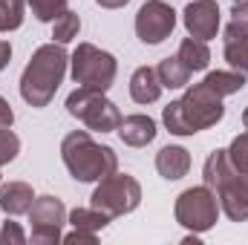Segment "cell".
<instances>
[{
    "mask_svg": "<svg viewBox=\"0 0 248 245\" xmlns=\"http://www.w3.org/2000/svg\"><path fill=\"white\" fill-rule=\"evenodd\" d=\"M162 81H159V72L156 66H139L133 75H130V98L136 104H153L159 101L162 95Z\"/></svg>",
    "mask_w": 248,
    "mask_h": 245,
    "instance_id": "5bb4252c",
    "label": "cell"
},
{
    "mask_svg": "<svg viewBox=\"0 0 248 245\" xmlns=\"http://www.w3.org/2000/svg\"><path fill=\"white\" fill-rule=\"evenodd\" d=\"M32 202H35L32 184L9 182V184L0 187V211H3L6 216H23V214H29Z\"/></svg>",
    "mask_w": 248,
    "mask_h": 245,
    "instance_id": "2e32d148",
    "label": "cell"
},
{
    "mask_svg": "<svg viewBox=\"0 0 248 245\" xmlns=\"http://www.w3.org/2000/svg\"><path fill=\"white\" fill-rule=\"evenodd\" d=\"M61 159L75 182H101L119 170V156L113 147L93 141L90 130H72L61 141Z\"/></svg>",
    "mask_w": 248,
    "mask_h": 245,
    "instance_id": "277c9868",
    "label": "cell"
},
{
    "mask_svg": "<svg viewBox=\"0 0 248 245\" xmlns=\"http://www.w3.org/2000/svg\"><path fill=\"white\" fill-rule=\"evenodd\" d=\"M23 26V0H0V32H15Z\"/></svg>",
    "mask_w": 248,
    "mask_h": 245,
    "instance_id": "7402d4cb",
    "label": "cell"
},
{
    "mask_svg": "<svg viewBox=\"0 0 248 245\" xmlns=\"http://www.w3.org/2000/svg\"><path fill=\"white\" fill-rule=\"evenodd\" d=\"M217 95H234V92H240L243 87H246V75L243 72H237V69H217V72H208L205 78H202Z\"/></svg>",
    "mask_w": 248,
    "mask_h": 245,
    "instance_id": "d6986e66",
    "label": "cell"
},
{
    "mask_svg": "<svg viewBox=\"0 0 248 245\" xmlns=\"http://www.w3.org/2000/svg\"><path fill=\"white\" fill-rule=\"evenodd\" d=\"M225 107H222V95H217L205 81L190 84L182 98L170 101L162 110V122L173 136H193L202 133L208 127L222 122Z\"/></svg>",
    "mask_w": 248,
    "mask_h": 245,
    "instance_id": "6da1fadb",
    "label": "cell"
},
{
    "mask_svg": "<svg viewBox=\"0 0 248 245\" xmlns=\"http://www.w3.org/2000/svg\"><path fill=\"white\" fill-rule=\"evenodd\" d=\"M228 159H231L234 168L248 170V130L231 138V144H228Z\"/></svg>",
    "mask_w": 248,
    "mask_h": 245,
    "instance_id": "d4e9b609",
    "label": "cell"
},
{
    "mask_svg": "<svg viewBox=\"0 0 248 245\" xmlns=\"http://www.w3.org/2000/svg\"><path fill=\"white\" fill-rule=\"evenodd\" d=\"M173 29H176V12L165 0H147L136 12V35L141 44L156 46L165 38H170Z\"/></svg>",
    "mask_w": 248,
    "mask_h": 245,
    "instance_id": "30bf717a",
    "label": "cell"
},
{
    "mask_svg": "<svg viewBox=\"0 0 248 245\" xmlns=\"http://www.w3.org/2000/svg\"><path fill=\"white\" fill-rule=\"evenodd\" d=\"M15 124V110H12V104L0 95V127H12Z\"/></svg>",
    "mask_w": 248,
    "mask_h": 245,
    "instance_id": "f1b7e54d",
    "label": "cell"
},
{
    "mask_svg": "<svg viewBox=\"0 0 248 245\" xmlns=\"http://www.w3.org/2000/svg\"><path fill=\"white\" fill-rule=\"evenodd\" d=\"M243 124H246V130H248V107L243 110Z\"/></svg>",
    "mask_w": 248,
    "mask_h": 245,
    "instance_id": "1f68e13d",
    "label": "cell"
},
{
    "mask_svg": "<svg viewBox=\"0 0 248 245\" xmlns=\"http://www.w3.org/2000/svg\"><path fill=\"white\" fill-rule=\"evenodd\" d=\"M69 72L78 87L107 92L119 75V61H116V55H110L93 44H78L75 52L69 55Z\"/></svg>",
    "mask_w": 248,
    "mask_h": 245,
    "instance_id": "8992f818",
    "label": "cell"
},
{
    "mask_svg": "<svg viewBox=\"0 0 248 245\" xmlns=\"http://www.w3.org/2000/svg\"><path fill=\"white\" fill-rule=\"evenodd\" d=\"M78 32H81V17H78V12H72V9H66L63 15H58V17L52 20V38H55V44H69V41H75Z\"/></svg>",
    "mask_w": 248,
    "mask_h": 245,
    "instance_id": "44dd1931",
    "label": "cell"
},
{
    "mask_svg": "<svg viewBox=\"0 0 248 245\" xmlns=\"http://www.w3.org/2000/svg\"><path fill=\"white\" fill-rule=\"evenodd\" d=\"M119 138H122L127 147H147L153 138H156V122L150 119V116H141V113H136V116H127L122 119L119 124Z\"/></svg>",
    "mask_w": 248,
    "mask_h": 245,
    "instance_id": "7c38bea8",
    "label": "cell"
},
{
    "mask_svg": "<svg viewBox=\"0 0 248 245\" xmlns=\"http://www.w3.org/2000/svg\"><path fill=\"white\" fill-rule=\"evenodd\" d=\"M26 240L29 237L23 234V228L17 222H12V219L3 222V228H0V245H23Z\"/></svg>",
    "mask_w": 248,
    "mask_h": 245,
    "instance_id": "484cf974",
    "label": "cell"
},
{
    "mask_svg": "<svg viewBox=\"0 0 248 245\" xmlns=\"http://www.w3.org/2000/svg\"><path fill=\"white\" fill-rule=\"evenodd\" d=\"M101 9H122V6H127L130 0H95Z\"/></svg>",
    "mask_w": 248,
    "mask_h": 245,
    "instance_id": "4dcf8cb0",
    "label": "cell"
},
{
    "mask_svg": "<svg viewBox=\"0 0 248 245\" xmlns=\"http://www.w3.org/2000/svg\"><path fill=\"white\" fill-rule=\"evenodd\" d=\"M176 58L185 63L190 72H202V69H208V63H211V49H208V41L185 38V41L179 44Z\"/></svg>",
    "mask_w": 248,
    "mask_h": 245,
    "instance_id": "e0dca14e",
    "label": "cell"
},
{
    "mask_svg": "<svg viewBox=\"0 0 248 245\" xmlns=\"http://www.w3.org/2000/svg\"><path fill=\"white\" fill-rule=\"evenodd\" d=\"M66 63H69V55L63 44L52 41V44L38 46L20 75V98L35 110L46 107L55 98L63 75H66Z\"/></svg>",
    "mask_w": 248,
    "mask_h": 245,
    "instance_id": "7a4b0ae2",
    "label": "cell"
},
{
    "mask_svg": "<svg viewBox=\"0 0 248 245\" xmlns=\"http://www.w3.org/2000/svg\"><path fill=\"white\" fill-rule=\"evenodd\" d=\"M9 58H12V46H9V41H0V72L9 66Z\"/></svg>",
    "mask_w": 248,
    "mask_h": 245,
    "instance_id": "f546056e",
    "label": "cell"
},
{
    "mask_svg": "<svg viewBox=\"0 0 248 245\" xmlns=\"http://www.w3.org/2000/svg\"><path fill=\"white\" fill-rule=\"evenodd\" d=\"M156 72H159V81H162V87H165V90H182V87L190 84V75H193V72H190V69H187L176 55H173V58L159 61Z\"/></svg>",
    "mask_w": 248,
    "mask_h": 245,
    "instance_id": "ac0fdd59",
    "label": "cell"
},
{
    "mask_svg": "<svg viewBox=\"0 0 248 245\" xmlns=\"http://www.w3.org/2000/svg\"><path fill=\"white\" fill-rule=\"evenodd\" d=\"M185 29L196 41H211L219 32V6L217 0H190L182 12Z\"/></svg>",
    "mask_w": 248,
    "mask_h": 245,
    "instance_id": "8fae6325",
    "label": "cell"
},
{
    "mask_svg": "<svg viewBox=\"0 0 248 245\" xmlns=\"http://www.w3.org/2000/svg\"><path fill=\"white\" fill-rule=\"evenodd\" d=\"M66 113L95 133H113L122 124L119 107L101 90H90V87H78L66 95Z\"/></svg>",
    "mask_w": 248,
    "mask_h": 245,
    "instance_id": "5b68a950",
    "label": "cell"
},
{
    "mask_svg": "<svg viewBox=\"0 0 248 245\" xmlns=\"http://www.w3.org/2000/svg\"><path fill=\"white\" fill-rule=\"evenodd\" d=\"M156 170H159V176L168 179V182L182 179V176H187V170H190V153H187L185 147H179V144L162 147V150L156 153Z\"/></svg>",
    "mask_w": 248,
    "mask_h": 245,
    "instance_id": "9a60e30c",
    "label": "cell"
},
{
    "mask_svg": "<svg viewBox=\"0 0 248 245\" xmlns=\"http://www.w3.org/2000/svg\"><path fill=\"white\" fill-rule=\"evenodd\" d=\"M231 23H237L240 29H248V0L231 3Z\"/></svg>",
    "mask_w": 248,
    "mask_h": 245,
    "instance_id": "4316f807",
    "label": "cell"
},
{
    "mask_svg": "<svg viewBox=\"0 0 248 245\" xmlns=\"http://www.w3.org/2000/svg\"><path fill=\"white\" fill-rule=\"evenodd\" d=\"M222 208H219V199L217 193L208 187V184H196V187H187L176 196V205H173V216L176 222L193 231V234H205L217 225Z\"/></svg>",
    "mask_w": 248,
    "mask_h": 245,
    "instance_id": "52a82bcc",
    "label": "cell"
},
{
    "mask_svg": "<svg viewBox=\"0 0 248 245\" xmlns=\"http://www.w3.org/2000/svg\"><path fill=\"white\" fill-rule=\"evenodd\" d=\"M95 240H98V234H93V231H81V228H72V234L63 237V243H69V245H75V243L95 245Z\"/></svg>",
    "mask_w": 248,
    "mask_h": 245,
    "instance_id": "83f0119b",
    "label": "cell"
},
{
    "mask_svg": "<svg viewBox=\"0 0 248 245\" xmlns=\"http://www.w3.org/2000/svg\"><path fill=\"white\" fill-rule=\"evenodd\" d=\"M202 184H208L217 193L219 208L231 222L248 219V170H240L231 165L228 150L208 153L202 165Z\"/></svg>",
    "mask_w": 248,
    "mask_h": 245,
    "instance_id": "3957f363",
    "label": "cell"
},
{
    "mask_svg": "<svg viewBox=\"0 0 248 245\" xmlns=\"http://www.w3.org/2000/svg\"><path fill=\"white\" fill-rule=\"evenodd\" d=\"M113 219L107 216V214H101L98 208H75L72 214H69V225L72 228H81V231H93V234H101L107 225H110Z\"/></svg>",
    "mask_w": 248,
    "mask_h": 245,
    "instance_id": "ffe728a7",
    "label": "cell"
},
{
    "mask_svg": "<svg viewBox=\"0 0 248 245\" xmlns=\"http://www.w3.org/2000/svg\"><path fill=\"white\" fill-rule=\"evenodd\" d=\"M29 222H32V245H55L63 240V222H66V208L58 196H35L29 208Z\"/></svg>",
    "mask_w": 248,
    "mask_h": 245,
    "instance_id": "9c48e42d",
    "label": "cell"
},
{
    "mask_svg": "<svg viewBox=\"0 0 248 245\" xmlns=\"http://www.w3.org/2000/svg\"><path fill=\"white\" fill-rule=\"evenodd\" d=\"M141 202V184L136 176L130 173H110L104 176L101 182L95 184L93 196H90V205L98 208L101 214H107L110 219L124 216V214H133Z\"/></svg>",
    "mask_w": 248,
    "mask_h": 245,
    "instance_id": "ba28073f",
    "label": "cell"
},
{
    "mask_svg": "<svg viewBox=\"0 0 248 245\" xmlns=\"http://www.w3.org/2000/svg\"><path fill=\"white\" fill-rule=\"evenodd\" d=\"M225 46H222V55L231 69L243 72L248 78V29H240L237 23H228L225 26Z\"/></svg>",
    "mask_w": 248,
    "mask_h": 245,
    "instance_id": "4fadbf2b",
    "label": "cell"
},
{
    "mask_svg": "<svg viewBox=\"0 0 248 245\" xmlns=\"http://www.w3.org/2000/svg\"><path fill=\"white\" fill-rule=\"evenodd\" d=\"M26 3L41 23H52L58 15L66 12V0H26Z\"/></svg>",
    "mask_w": 248,
    "mask_h": 245,
    "instance_id": "603a6c76",
    "label": "cell"
},
{
    "mask_svg": "<svg viewBox=\"0 0 248 245\" xmlns=\"http://www.w3.org/2000/svg\"><path fill=\"white\" fill-rule=\"evenodd\" d=\"M17 153H20V138H17V133H15L12 127H0V168L9 165V162H15Z\"/></svg>",
    "mask_w": 248,
    "mask_h": 245,
    "instance_id": "cb8c5ba5",
    "label": "cell"
}]
</instances>
